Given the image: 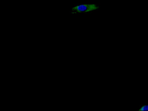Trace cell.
I'll use <instances>...</instances> for the list:
<instances>
[{"label": "cell", "mask_w": 148, "mask_h": 111, "mask_svg": "<svg viewBox=\"0 0 148 111\" xmlns=\"http://www.w3.org/2000/svg\"><path fill=\"white\" fill-rule=\"evenodd\" d=\"M139 111H148V105L142 106L139 110Z\"/></svg>", "instance_id": "7a4b0ae2"}, {"label": "cell", "mask_w": 148, "mask_h": 111, "mask_svg": "<svg viewBox=\"0 0 148 111\" xmlns=\"http://www.w3.org/2000/svg\"><path fill=\"white\" fill-rule=\"evenodd\" d=\"M99 6L95 4H84L78 5L72 8L73 12L77 13H85L98 9Z\"/></svg>", "instance_id": "6da1fadb"}]
</instances>
